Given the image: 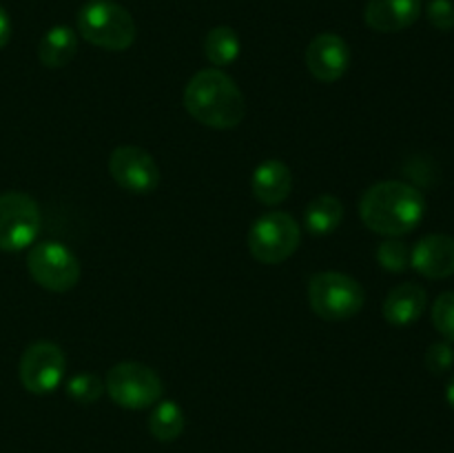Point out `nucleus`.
I'll list each match as a JSON object with an SVG mask.
<instances>
[{"label":"nucleus","mask_w":454,"mask_h":453,"mask_svg":"<svg viewBox=\"0 0 454 453\" xmlns=\"http://www.w3.org/2000/svg\"><path fill=\"white\" fill-rule=\"evenodd\" d=\"M341 220H344V204L337 195H317L304 209V226L313 235L333 234V231L340 229Z\"/></svg>","instance_id":"nucleus-17"},{"label":"nucleus","mask_w":454,"mask_h":453,"mask_svg":"<svg viewBox=\"0 0 454 453\" xmlns=\"http://www.w3.org/2000/svg\"><path fill=\"white\" fill-rule=\"evenodd\" d=\"M78 53V34L67 25H56L40 38L38 58L47 69H62Z\"/></svg>","instance_id":"nucleus-16"},{"label":"nucleus","mask_w":454,"mask_h":453,"mask_svg":"<svg viewBox=\"0 0 454 453\" xmlns=\"http://www.w3.org/2000/svg\"><path fill=\"white\" fill-rule=\"evenodd\" d=\"M424 362L426 369L430 373H437V376L450 371L454 367V349L450 342H434V345H430L428 351H426Z\"/></svg>","instance_id":"nucleus-23"},{"label":"nucleus","mask_w":454,"mask_h":453,"mask_svg":"<svg viewBox=\"0 0 454 453\" xmlns=\"http://www.w3.org/2000/svg\"><path fill=\"white\" fill-rule=\"evenodd\" d=\"M426 306H428V296L426 289L417 282H402L386 296L384 318L395 327H408V324L417 322L424 315Z\"/></svg>","instance_id":"nucleus-15"},{"label":"nucleus","mask_w":454,"mask_h":453,"mask_svg":"<svg viewBox=\"0 0 454 453\" xmlns=\"http://www.w3.org/2000/svg\"><path fill=\"white\" fill-rule=\"evenodd\" d=\"M204 53L215 69L231 65L239 56V36L231 27L220 25L211 29L204 40Z\"/></svg>","instance_id":"nucleus-19"},{"label":"nucleus","mask_w":454,"mask_h":453,"mask_svg":"<svg viewBox=\"0 0 454 453\" xmlns=\"http://www.w3.org/2000/svg\"><path fill=\"white\" fill-rule=\"evenodd\" d=\"M377 260H380V265L386 271L402 274V271H406L411 266V249L397 238L384 240L380 244V249H377Z\"/></svg>","instance_id":"nucleus-21"},{"label":"nucleus","mask_w":454,"mask_h":453,"mask_svg":"<svg viewBox=\"0 0 454 453\" xmlns=\"http://www.w3.org/2000/svg\"><path fill=\"white\" fill-rule=\"evenodd\" d=\"M184 109L211 129H233L247 115V100L235 80L222 69H202L184 89Z\"/></svg>","instance_id":"nucleus-2"},{"label":"nucleus","mask_w":454,"mask_h":453,"mask_svg":"<svg viewBox=\"0 0 454 453\" xmlns=\"http://www.w3.org/2000/svg\"><path fill=\"white\" fill-rule=\"evenodd\" d=\"M301 231L295 218L284 211H269L248 229V251L262 265H279L297 251Z\"/></svg>","instance_id":"nucleus-6"},{"label":"nucleus","mask_w":454,"mask_h":453,"mask_svg":"<svg viewBox=\"0 0 454 453\" xmlns=\"http://www.w3.org/2000/svg\"><path fill=\"white\" fill-rule=\"evenodd\" d=\"M253 195L266 207L284 203L293 191V173L286 163L282 160H264L260 167L253 171L251 178Z\"/></svg>","instance_id":"nucleus-14"},{"label":"nucleus","mask_w":454,"mask_h":453,"mask_svg":"<svg viewBox=\"0 0 454 453\" xmlns=\"http://www.w3.org/2000/svg\"><path fill=\"white\" fill-rule=\"evenodd\" d=\"M411 266L428 280L454 275V238L446 234H430L411 249Z\"/></svg>","instance_id":"nucleus-12"},{"label":"nucleus","mask_w":454,"mask_h":453,"mask_svg":"<svg viewBox=\"0 0 454 453\" xmlns=\"http://www.w3.org/2000/svg\"><path fill=\"white\" fill-rule=\"evenodd\" d=\"M27 269L31 278L47 291L65 293L80 282L82 266L75 253L58 240H44L34 244L27 256Z\"/></svg>","instance_id":"nucleus-7"},{"label":"nucleus","mask_w":454,"mask_h":453,"mask_svg":"<svg viewBox=\"0 0 454 453\" xmlns=\"http://www.w3.org/2000/svg\"><path fill=\"white\" fill-rule=\"evenodd\" d=\"M359 216L371 231L399 238L421 225L426 198L417 187L402 180H384L366 189L359 203Z\"/></svg>","instance_id":"nucleus-1"},{"label":"nucleus","mask_w":454,"mask_h":453,"mask_svg":"<svg viewBox=\"0 0 454 453\" xmlns=\"http://www.w3.org/2000/svg\"><path fill=\"white\" fill-rule=\"evenodd\" d=\"M78 31L93 47L127 52L136 43L137 27L131 13L114 0H89L78 12Z\"/></svg>","instance_id":"nucleus-3"},{"label":"nucleus","mask_w":454,"mask_h":453,"mask_svg":"<svg viewBox=\"0 0 454 453\" xmlns=\"http://www.w3.org/2000/svg\"><path fill=\"white\" fill-rule=\"evenodd\" d=\"M433 324L448 342H454V291H446L434 300Z\"/></svg>","instance_id":"nucleus-22"},{"label":"nucleus","mask_w":454,"mask_h":453,"mask_svg":"<svg viewBox=\"0 0 454 453\" xmlns=\"http://www.w3.org/2000/svg\"><path fill=\"white\" fill-rule=\"evenodd\" d=\"M306 67L319 83H335L350 67L348 43L331 31L315 36L306 49Z\"/></svg>","instance_id":"nucleus-11"},{"label":"nucleus","mask_w":454,"mask_h":453,"mask_svg":"<svg viewBox=\"0 0 454 453\" xmlns=\"http://www.w3.org/2000/svg\"><path fill=\"white\" fill-rule=\"evenodd\" d=\"M67 373V355L56 342L38 340L25 349L18 367L22 386L29 393L47 395L62 385Z\"/></svg>","instance_id":"nucleus-9"},{"label":"nucleus","mask_w":454,"mask_h":453,"mask_svg":"<svg viewBox=\"0 0 454 453\" xmlns=\"http://www.w3.org/2000/svg\"><path fill=\"white\" fill-rule=\"evenodd\" d=\"M421 16V0H368L364 20L380 34H397L415 25Z\"/></svg>","instance_id":"nucleus-13"},{"label":"nucleus","mask_w":454,"mask_h":453,"mask_svg":"<svg viewBox=\"0 0 454 453\" xmlns=\"http://www.w3.org/2000/svg\"><path fill=\"white\" fill-rule=\"evenodd\" d=\"M366 291L353 275L322 271L309 282V305L322 320H348L362 311Z\"/></svg>","instance_id":"nucleus-4"},{"label":"nucleus","mask_w":454,"mask_h":453,"mask_svg":"<svg viewBox=\"0 0 454 453\" xmlns=\"http://www.w3.org/2000/svg\"><path fill=\"white\" fill-rule=\"evenodd\" d=\"M12 38V18H9L7 9L0 4V49L9 43Z\"/></svg>","instance_id":"nucleus-25"},{"label":"nucleus","mask_w":454,"mask_h":453,"mask_svg":"<svg viewBox=\"0 0 454 453\" xmlns=\"http://www.w3.org/2000/svg\"><path fill=\"white\" fill-rule=\"evenodd\" d=\"M109 173L120 189L145 195L158 189L160 167L153 155L136 145H122L109 155Z\"/></svg>","instance_id":"nucleus-10"},{"label":"nucleus","mask_w":454,"mask_h":453,"mask_svg":"<svg viewBox=\"0 0 454 453\" xmlns=\"http://www.w3.org/2000/svg\"><path fill=\"white\" fill-rule=\"evenodd\" d=\"M446 400H448V404H450V407L454 409V373H452L450 380H448V385H446Z\"/></svg>","instance_id":"nucleus-26"},{"label":"nucleus","mask_w":454,"mask_h":453,"mask_svg":"<svg viewBox=\"0 0 454 453\" xmlns=\"http://www.w3.org/2000/svg\"><path fill=\"white\" fill-rule=\"evenodd\" d=\"M105 391L118 407L149 409L162 400L164 385L158 373L142 362H118L109 369L105 380Z\"/></svg>","instance_id":"nucleus-5"},{"label":"nucleus","mask_w":454,"mask_h":453,"mask_svg":"<svg viewBox=\"0 0 454 453\" xmlns=\"http://www.w3.org/2000/svg\"><path fill=\"white\" fill-rule=\"evenodd\" d=\"M426 16L430 25L439 31L454 29V3L452 0H430L426 4Z\"/></svg>","instance_id":"nucleus-24"},{"label":"nucleus","mask_w":454,"mask_h":453,"mask_svg":"<svg viewBox=\"0 0 454 453\" xmlns=\"http://www.w3.org/2000/svg\"><path fill=\"white\" fill-rule=\"evenodd\" d=\"M43 213L38 203L22 191L0 194V251H22L40 234Z\"/></svg>","instance_id":"nucleus-8"},{"label":"nucleus","mask_w":454,"mask_h":453,"mask_svg":"<svg viewBox=\"0 0 454 453\" xmlns=\"http://www.w3.org/2000/svg\"><path fill=\"white\" fill-rule=\"evenodd\" d=\"M67 395L78 404H93L100 400L105 391V382L93 373H78V376L67 380Z\"/></svg>","instance_id":"nucleus-20"},{"label":"nucleus","mask_w":454,"mask_h":453,"mask_svg":"<svg viewBox=\"0 0 454 453\" xmlns=\"http://www.w3.org/2000/svg\"><path fill=\"white\" fill-rule=\"evenodd\" d=\"M184 425V411L176 400H160L149 416V431L160 442H173L180 438Z\"/></svg>","instance_id":"nucleus-18"}]
</instances>
